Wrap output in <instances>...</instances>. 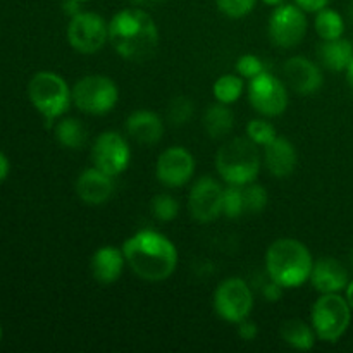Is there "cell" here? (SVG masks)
Segmentation results:
<instances>
[{
    "label": "cell",
    "instance_id": "cell-1",
    "mask_svg": "<svg viewBox=\"0 0 353 353\" xmlns=\"http://www.w3.org/2000/svg\"><path fill=\"white\" fill-rule=\"evenodd\" d=\"M126 265L140 279L161 283L171 278L178 268V248L165 234L141 230L123 243Z\"/></svg>",
    "mask_w": 353,
    "mask_h": 353
},
{
    "label": "cell",
    "instance_id": "cell-2",
    "mask_svg": "<svg viewBox=\"0 0 353 353\" xmlns=\"http://www.w3.org/2000/svg\"><path fill=\"white\" fill-rule=\"evenodd\" d=\"M109 43L124 61L143 62L157 50L159 28L147 10L128 7L109 21Z\"/></svg>",
    "mask_w": 353,
    "mask_h": 353
},
{
    "label": "cell",
    "instance_id": "cell-3",
    "mask_svg": "<svg viewBox=\"0 0 353 353\" xmlns=\"http://www.w3.org/2000/svg\"><path fill=\"white\" fill-rule=\"evenodd\" d=\"M314 257L305 243L295 238H279L265 252V272L285 290L300 288L310 279Z\"/></svg>",
    "mask_w": 353,
    "mask_h": 353
},
{
    "label": "cell",
    "instance_id": "cell-4",
    "mask_svg": "<svg viewBox=\"0 0 353 353\" xmlns=\"http://www.w3.org/2000/svg\"><path fill=\"white\" fill-rule=\"evenodd\" d=\"M261 152L250 138H233L216 154V171L228 185L245 186L261 172Z\"/></svg>",
    "mask_w": 353,
    "mask_h": 353
},
{
    "label": "cell",
    "instance_id": "cell-5",
    "mask_svg": "<svg viewBox=\"0 0 353 353\" xmlns=\"http://www.w3.org/2000/svg\"><path fill=\"white\" fill-rule=\"evenodd\" d=\"M28 97L34 109L43 116L47 128H52L54 121L64 117L72 103L68 81L52 71H40L30 79Z\"/></svg>",
    "mask_w": 353,
    "mask_h": 353
},
{
    "label": "cell",
    "instance_id": "cell-6",
    "mask_svg": "<svg viewBox=\"0 0 353 353\" xmlns=\"http://www.w3.org/2000/svg\"><path fill=\"white\" fill-rule=\"evenodd\" d=\"M352 307L340 293H323L310 310V324L317 340L336 343L343 338L352 323Z\"/></svg>",
    "mask_w": 353,
    "mask_h": 353
},
{
    "label": "cell",
    "instance_id": "cell-7",
    "mask_svg": "<svg viewBox=\"0 0 353 353\" xmlns=\"http://www.w3.org/2000/svg\"><path fill=\"white\" fill-rule=\"evenodd\" d=\"M76 109L88 116H105L119 102V88L103 74H88L78 79L71 88Z\"/></svg>",
    "mask_w": 353,
    "mask_h": 353
},
{
    "label": "cell",
    "instance_id": "cell-8",
    "mask_svg": "<svg viewBox=\"0 0 353 353\" xmlns=\"http://www.w3.org/2000/svg\"><path fill=\"white\" fill-rule=\"evenodd\" d=\"M214 312L230 324H238L254 309V292L241 278H228L214 292Z\"/></svg>",
    "mask_w": 353,
    "mask_h": 353
},
{
    "label": "cell",
    "instance_id": "cell-9",
    "mask_svg": "<svg viewBox=\"0 0 353 353\" xmlns=\"http://www.w3.org/2000/svg\"><path fill=\"white\" fill-rule=\"evenodd\" d=\"M307 16L296 3H281L269 16V40L279 48H295L307 34Z\"/></svg>",
    "mask_w": 353,
    "mask_h": 353
},
{
    "label": "cell",
    "instance_id": "cell-10",
    "mask_svg": "<svg viewBox=\"0 0 353 353\" xmlns=\"http://www.w3.org/2000/svg\"><path fill=\"white\" fill-rule=\"evenodd\" d=\"M68 41L78 54H97L109 41V24L100 14L81 10L69 21Z\"/></svg>",
    "mask_w": 353,
    "mask_h": 353
},
{
    "label": "cell",
    "instance_id": "cell-11",
    "mask_svg": "<svg viewBox=\"0 0 353 353\" xmlns=\"http://www.w3.org/2000/svg\"><path fill=\"white\" fill-rule=\"evenodd\" d=\"M248 102L264 117H278L288 109L286 85L269 71L248 81Z\"/></svg>",
    "mask_w": 353,
    "mask_h": 353
},
{
    "label": "cell",
    "instance_id": "cell-12",
    "mask_svg": "<svg viewBox=\"0 0 353 353\" xmlns=\"http://www.w3.org/2000/svg\"><path fill=\"white\" fill-rule=\"evenodd\" d=\"M92 162L105 174H123L131 162V148L126 138L117 131H103L92 147Z\"/></svg>",
    "mask_w": 353,
    "mask_h": 353
},
{
    "label": "cell",
    "instance_id": "cell-13",
    "mask_svg": "<svg viewBox=\"0 0 353 353\" xmlns=\"http://www.w3.org/2000/svg\"><path fill=\"white\" fill-rule=\"evenodd\" d=\"M224 188L212 176H202L193 183L188 195V210L196 223H212L223 214Z\"/></svg>",
    "mask_w": 353,
    "mask_h": 353
},
{
    "label": "cell",
    "instance_id": "cell-14",
    "mask_svg": "<svg viewBox=\"0 0 353 353\" xmlns=\"http://www.w3.org/2000/svg\"><path fill=\"white\" fill-rule=\"evenodd\" d=\"M195 174V157L185 147H169L159 155L155 176L168 188H181L188 185Z\"/></svg>",
    "mask_w": 353,
    "mask_h": 353
},
{
    "label": "cell",
    "instance_id": "cell-15",
    "mask_svg": "<svg viewBox=\"0 0 353 353\" xmlns=\"http://www.w3.org/2000/svg\"><path fill=\"white\" fill-rule=\"evenodd\" d=\"M283 76L293 92L305 97L319 92L324 83V76L319 65L303 55L290 57L283 65Z\"/></svg>",
    "mask_w": 353,
    "mask_h": 353
},
{
    "label": "cell",
    "instance_id": "cell-16",
    "mask_svg": "<svg viewBox=\"0 0 353 353\" xmlns=\"http://www.w3.org/2000/svg\"><path fill=\"white\" fill-rule=\"evenodd\" d=\"M114 193V178L97 169H85L76 179V195L86 205H103Z\"/></svg>",
    "mask_w": 353,
    "mask_h": 353
},
{
    "label": "cell",
    "instance_id": "cell-17",
    "mask_svg": "<svg viewBox=\"0 0 353 353\" xmlns=\"http://www.w3.org/2000/svg\"><path fill=\"white\" fill-rule=\"evenodd\" d=\"M309 281L314 286V290H317L323 295V293L345 292L350 278H348L347 268L338 259L321 257L314 261Z\"/></svg>",
    "mask_w": 353,
    "mask_h": 353
},
{
    "label": "cell",
    "instance_id": "cell-18",
    "mask_svg": "<svg viewBox=\"0 0 353 353\" xmlns=\"http://www.w3.org/2000/svg\"><path fill=\"white\" fill-rule=\"evenodd\" d=\"M126 259H124L123 248L105 245L100 247L90 261V271H92L93 279L102 286H110L119 281L123 276Z\"/></svg>",
    "mask_w": 353,
    "mask_h": 353
},
{
    "label": "cell",
    "instance_id": "cell-19",
    "mask_svg": "<svg viewBox=\"0 0 353 353\" xmlns=\"http://www.w3.org/2000/svg\"><path fill=\"white\" fill-rule=\"evenodd\" d=\"M126 133L138 145L150 147V145L159 143L164 137V123H162V117L154 110H134L126 119Z\"/></svg>",
    "mask_w": 353,
    "mask_h": 353
},
{
    "label": "cell",
    "instance_id": "cell-20",
    "mask_svg": "<svg viewBox=\"0 0 353 353\" xmlns=\"http://www.w3.org/2000/svg\"><path fill=\"white\" fill-rule=\"evenodd\" d=\"M296 161H299V155H296L295 145L286 138L276 137L271 143L264 147V164L269 174L274 178H288L290 174H293Z\"/></svg>",
    "mask_w": 353,
    "mask_h": 353
},
{
    "label": "cell",
    "instance_id": "cell-21",
    "mask_svg": "<svg viewBox=\"0 0 353 353\" xmlns=\"http://www.w3.org/2000/svg\"><path fill=\"white\" fill-rule=\"evenodd\" d=\"M319 59L326 69L333 72H343L353 61V43L343 37L336 40L323 41L319 48Z\"/></svg>",
    "mask_w": 353,
    "mask_h": 353
},
{
    "label": "cell",
    "instance_id": "cell-22",
    "mask_svg": "<svg viewBox=\"0 0 353 353\" xmlns=\"http://www.w3.org/2000/svg\"><path fill=\"white\" fill-rule=\"evenodd\" d=\"M234 126V114L230 105L214 102L203 114V128L210 138H224Z\"/></svg>",
    "mask_w": 353,
    "mask_h": 353
},
{
    "label": "cell",
    "instance_id": "cell-23",
    "mask_svg": "<svg viewBox=\"0 0 353 353\" xmlns=\"http://www.w3.org/2000/svg\"><path fill=\"white\" fill-rule=\"evenodd\" d=\"M281 338L286 345L300 352L312 350L316 345V331L312 324H307L305 321L290 319L281 326Z\"/></svg>",
    "mask_w": 353,
    "mask_h": 353
},
{
    "label": "cell",
    "instance_id": "cell-24",
    "mask_svg": "<svg viewBox=\"0 0 353 353\" xmlns=\"http://www.w3.org/2000/svg\"><path fill=\"white\" fill-rule=\"evenodd\" d=\"M55 138L64 148L81 150L88 140V131H86L85 124L76 117H62L55 124Z\"/></svg>",
    "mask_w": 353,
    "mask_h": 353
},
{
    "label": "cell",
    "instance_id": "cell-25",
    "mask_svg": "<svg viewBox=\"0 0 353 353\" xmlns=\"http://www.w3.org/2000/svg\"><path fill=\"white\" fill-rule=\"evenodd\" d=\"M245 92V79L240 74H223L214 81L212 95L217 102L231 103L238 102Z\"/></svg>",
    "mask_w": 353,
    "mask_h": 353
},
{
    "label": "cell",
    "instance_id": "cell-26",
    "mask_svg": "<svg viewBox=\"0 0 353 353\" xmlns=\"http://www.w3.org/2000/svg\"><path fill=\"white\" fill-rule=\"evenodd\" d=\"M316 33L319 34L321 40H336L341 38L345 33V21L338 10L334 9H323L316 12Z\"/></svg>",
    "mask_w": 353,
    "mask_h": 353
},
{
    "label": "cell",
    "instance_id": "cell-27",
    "mask_svg": "<svg viewBox=\"0 0 353 353\" xmlns=\"http://www.w3.org/2000/svg\"><path fill=\"white\" fill-rule=\"evenodd\" d=\"M179 202L168 193H159L152 199V214L161 223H171L178 217Z\"/></svg>",
    "mask_w": 353,
    "mask_h": 353
},
{
    "label": "cell",
    "instance_id": "cell-28",
    "mask_svg": "<svg viewBox=\"0 0 353 353\" xmlns=\"http://www.w3.org/2000/svg\"><path fill=\"white\" fill-rule=\"evenodd\" d=\"M245 212L243 186L228 185L223 195V214L230 219H236Z\"/></svg>",
    "mask_w": 353,
    "mask_h": 353
},
{
    "label": "cell",
    "instance_id": "cell-29",
    "mask_svg": "<svg viewBox=\"0 0 353 353\" xmlns=\"http://www.w3.org/2000/svg\"><path fill=\"white\" fill-rule=\"evenodd\" d=\"M243 200H245V212L259 214L265 209L269 202L268 190L257 183H248L243 186Z\"/></svg>",
    "mask_w": 353,
    "mask_h": 353
},
{
    "label": "cell",
    "instance_id": "cell-30",
    "mask_svg": "<svg viewBox=\"0 0 353 353\" xmlns=\"http://www.w3.org/2000/svg\"><path fill=\"white\" fill-rule=\"evenodd\" d=\"M278 137L274 124L265 119H252L247 124V138H250L257 147H265Z\"/></svg>",
    "mask_w": 353,
    "mask_h": 353
},
{
    "label": "cell",
    "instance_id": "cell-31",
    "mask_svg": "<svg viewBox=\"0 0 353 353\" xmlns=\"http://www.w3.org/2000/svg\"><path fill=\"white\" fill-rule=\"evenodd\" d=\"M193 116V102L186 97H176L171 100L168 109V119L174 126H183Z\"/></svg>",
    "mask_w": 353,
    "mask_h": 353
},
{
    "label": "cell",
    "instance_id": "cell-32",
    "mask_svg": "<svg viewBox=\"0 0 353 353\" xmlns=\"http://www.w3.org/2000/svg\"><path fill=\"white\" fill-rule=\"evenodd\" d=\"M217 9L231 19L248 16L257 6V0H216Z\"/></svg>",
    "mask_w": 353,
    "mask_h": 353
},
{
    "label": "cell",
    "instance_id": "cell-33",
    "mask_svg": "<svg viewBox=\"0 0 353 353\" xmlns=\"http://www.w3.org/2000/svg\"><path fill=\"white\" fill-rule=\"evenodd\" d=\"M264 71H268L264 61L254 54H245L236 61V74H240L247 81H250L255 76L262 74Z\"/></svg>",
    "mask_w": 353,
    "mask_h": 353
},
{
    "label": "cell",
    "instance_id": "cell-34",
    "mask_svg": "<svg viewBox=\"0 0 353 353\" xmlns=\"http://www.w3.org/2000/svg\"><path fill=\"white\" fill-rule=\"evenodd\" d=\"M261 293H262V296H264L265 302L272 303V302H279V300H281L283 293H285V288H283L281 285H278L276 281H272V279L268 276V281L261 286Z\"/></svg>",
    "mask_w": 353,
    "mask_h": 353
},
{
    "label": "cell",
    "instance_id": "cell-35",
    "mask_svg": "<svg viewBox=\"0 0 353 353\" xmlns=\"http://www.w3.org/2000/svg\"><path fill=\"white\" fill-rule=\"evenodd\" d=\"M238 334H240L241 340L245 341H254L259 334V327L254 321H250L247 317L245 321L238 323Z\"/></svg>",
    "mask_w": 353,
    "mask_h": 353
},
{
    "label": "cell",
    "instance_id": "cell-36",
    "mask_svg": "<svg viewBox=\"0 0 353 353\" xmlns=\"http://www.w3.org/2000/svg\"><path fill=\"white\" fill-rule=\"evenodd\" d=\"M296 6L303 10V12H319V10L326 9L330 0H295Z\"/></svg>",
    "mask_w": 353,
    "mask_h": 353
},
{
    "label": "cell",
    "instance_id": "cell-37",
    "mask_svg": "<svg viewBox=\"0 0 353 353\" xmlns=\"http://www.w3.org/2000/svg\"><path fill=\"white\" fill-rule=\"evenodd\" d=\"M62 10L69 17H74L76 14L81 12V2H78V0H64L62 2Z\"/></svg>",
    "mask_w": 353,
    "mask_h": 353
},
{
    "label": "cell",
    "instance_id": "cell-38",
    "mask_svg": "<svg viewBox=\"0 0 353 353\" xmlns=\"http://www.w3.org/2000/svg\"><path fill=\"white\" fill-rule=\"evenodd\" d=\"M7 174H9V161H7L6 155L0 152V183L7 178Z\"/></svg>",
    "mask_w": 353,
    "mask_h": 353
},
{
    "label": "cell",
    "instance_id": "cell-39",
    "mask_svg": "<svg viewBox=\"0 0 353 353\" xmlns=\"http://www.w3.org/2000/svg\"><path fill=\"white\" fill-rule=\"evenodd\" d=\"M345 299H347L348 305H350L352 310H353V279L348 281L347 288H345Z\"/></svg>",
    "mask_w": 353,
    "mask_h": 353
},
{
    "label": "cell",
    "instance_id": "cell-40",
    "mask_svg": "<svg viewBox=\"0 0 353 353\" xmlns=\"http://www.w3.org/2000/svg\"><path fill=\"white\" fill-rule=\"evenodd\" d=\"M347 81H348V86H350L352 88V92H353V61L350 62V65H348L347 68Z\"/></svg>",
    "mask_w": 353,
    "mask_h": 353
},
{
    "label": "cell",
    "instance_id": "cell-41",
    "mask_svg": "<svg viewBox=\"0 0 353 353\" xmlns=\"http://www.w3.org/2000/svg\"><path fill=\"white\" fill-rule=\"evenodd\" d=\"M262 2H264L265 6L278 7V6H281V3H285V0H262Z\"/></svg>",
    "mask_w": 353,
    "mask_h": 353
},
{
    "label": "cell",
    "instance_id": "cell-42",
    "mask_svg": "<svg viewBox=\"0 0 353 353\" xmlns=\"http://www.w3.org/2000/svg\"><path fill=\"white\" fill-rule=\"evenodd\" d=\"M348 16H350L352 23H353V2L350 3V7H348Z\"/></svg>",
    "mask_w": 353,
    "mask_h": 353
},
{
    "label": "cell",
    "instance_id": "cell-43",
    "mask_svg": "<svg viewBox=\"0 0 353 353\" xmlns=\"http://www.w3.org/2000/svg\"><path fill=\"white\" fill-rule=\"evenodd\" d=\"M78 2H81V3H85V2H90V0H78Z\"/></svg>",
    "mask_w": 353,
    "mask_h": 353
},
{
    "label": "cell",
    "instance_id": "cell-44",
    "mask_svg": "<svg viewBox=\"0 0 353 353\" xmlns=\"http://www.w3.org/2000/svg\"><path fill=\"white\" fill-rule=\"evenodd\" d=\"M133 2H134V3H141V0H133Z\"/></svg>",
    "mask_w": 353,
    "mask_h": 353
},
{
    "label": "cell",
    "instance_id": "cell-45",
    "mask_svg": "<svg viewBox=\"0 0 353 353\" xmlns=\"http://www.w3.org/2000/svg\"><path fill=\"white\" fill-rule=\"evenodd\" d=\"M0 340H2V327H0Z\"/></svg>",
    "mask_w": 353,
    "mask_h": 353
},
{
    "label": "cell",
    "instance_id": "cell-46",
    "mask_svg": "<svg viewBox=\"0 0 353 353\" xmlns=\"http://www.w3.org/2000/svg\"><path fill=\"white\" fill-rule=\"evenodd\" d=\"M352 261H353V252H352Z\"/></svg>",
    "mask_w": 353,
    "mask_h": 353
}]
</instances>
